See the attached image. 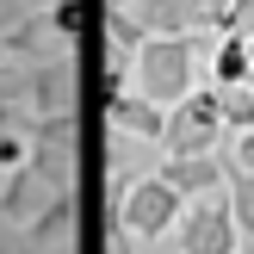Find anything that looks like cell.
<instances>
[{"mask_svg":"<svg viewBox=\"0 0 254 254\" xmlns=\"http://www.w3.org/2000/svg\"><path fill=\"white\" fill-rule=\"evenodd\" d=\"M223 198H230L236 230L254 236V168H236V161H230V186H223Z\"/></svg>","mask_w":254,"mask_h":254,"instance_id":"4fadbf2b","label":"cell"},{"mask_svg":"<svg viewBox=\"0 0 254 254\" xmlns=\"http://www.w3.org/2000/svg\"><path fill=\"white\" fill-rule=\"evenodd\" d=\"M223 12H230V0H198V19H205V31H217Z\"/></svg>","mask_w":254,"mask_h":254,"instance_id":"44dd1931","label":"cell"},{"mask_svg":"<svg viewBox=\"0 0 254 254\" xmlns=\"http://www.w3.org/2000/svg\"><path fill=\"white\" fill-rule=\"evenodd\" d=\"M74 230H81V205H74V192H56L31 223H25V248L31 254H62L74 242Z\"/></svg>","mask_w":254,"mask_h":254,"instance_id":"ba28073f","label":"cell"},{"mask_svg":"<svg viewBox=\"0 0 254 254\" xmlns=\"http://www.w3.org/2000/svg\"><path fill=\"white\" fill-rule=\"evenodd\" d=\"M217 143H223V99H217V81H211V87H192L186 99L168 106L161 149L168 155H198V149H217Z\"/></svg>","mask_w":254,"mask_h":254,"instance_id":"7a4b0ae2","label":"cell"},{"mask_svg":"<svg viewBox=\"0 0 254 254\" xmlns=\"http://www.w3.org/2000/svg\"><path fill=\"white\" fill-rule=\"evenodd\" d=\"M99 106H106V124H112L118 136H136V143H161V124H168V106H155L149 93H136V87L124 93V87H118V93H106Z\"/></svg>","mask_w":254,"mask_h":254,"instance_id":"8992f818","label":"cell"},{"mask_svg":"<svg viewBox=\"0 0 254 254\" xmlns=\"http://www.w3.org/2000/svg\"><path fill=\"white\" fill-rule=\"evenodd\" d=\"M174 248L180 254H236L242 248V230L230 217V198L211 192V198H186L180 223H174Z\"/></svg>","mask_w":254,"mask_h":254,"instance_id":"277c9868","label":"cell"},{"mask_svg":"<svg viewBox=\"0 0 254 254\" xmlns=\"http://www.w3.org/2000/svg\"><path fill=\"white\" fill-rule=\"evenodd\" d=\"M0 106H25V68H19V56L0 62Z\"/></svg>","mask_w":254,"mask_h":254,"instance_id":"2e32d148","label":"cell"},{"mask_svg":"<svg viewBox=\"0 0 254 254\" xmlns=\"http://www.w3.org/2000/svg\"><path fill=\"white\" fill-rule=\"evenodd\" d=\"M124 6L143 19L149 37H186V31H205L198 0H124Z\"/></svg>","mask_w":254,"mask_h":254,"instance_id":"30bf717a","label":"cell"},{"mask_svg":"<svg viewBox=\"0 0 254 254\" xmlns=\"http://www.w3.org/2000/svg\"><path fill=\"white\" fill-rule=\"evenodd\" d=\"M44 0H0V31H12V25L25 19V12H37Z\"/></svg>","mask_w":254,"mask_h":254,"instance_id":"ac0fdd59","label":"cell"},{"mask_svg":"<svg viewBox=\"0 0 254 254\" xmlns=\"http://www.w3.org/2000/svg\"><path fill=\"white\" fill-rule=\"evenodd\" d=\"M50 198H56V186H50L44 174L31 168V161H19V168H6V186H0V217L25 230V223H31L37 211L50 205Z\"/></svg>","mask_w":254,"mask_h":254,"instance_id":"9c48e42d","label":"cell"},{"mask_svg":"<svg viewBox=\"0 0 254 254\" xmlns=\"http://www.w3.org/2000/svg\"><path fill=\"white\" fill-rule=\"evenodd\" d=\"M143 37H149L143 19H136L124 0H112L106 6V62H124V68H130V56L143 50Z\"/></svg>","mask_w":254,"mask_h":254,"instance_id":"8fae6325","label":"cell"},{"mask_svg":"<svg viewBox=\"0 0 254 254\" xmlns=\"http://www.w3.org/2000/svg\"><path fill=\"white\" fill-rule=\"evenodd\" d=\"M236 254H254V236H242V248H236Z\"/></svg>","mask_w":254,"mask_h":254,"instance_id":"7402d4cb","label":"cell"},{"mask_svg":"<svg viewBox=\"0 0 254 254\" xmlns=\"http://www.w3.org/2000/svg\"><path fill=\"white\" fill-rule=\"evenodd\" d=\"M211 81H217V87H230V81H254V56H248V37H242V31H223V37H217Z\"/></svg>","mask_w":254,"mask_h":254,"instance_id":"7c38bea8","label":"cell"},{"mask_svg":"<svg viewBox=\"0 0 254 254\" xmlns=\"http://www.w3.org/2000/svg\"><path fill=\"white\" fill-rule=\"evenodd\" d=\"M0 254H31V248H25V230L6 223V217H0Z\"/></svg>","mask_w":254,"mask_h":254,"instance_id":"d6986e66","label":"cell"},{"mask_svg":"<svg viewBox=\"0 0 254 254\" xmlns=\"http://www.w3.org/2000/svg\"><path fill=\"white\" fill-rule=\"evenodd\" d=\"M217 99H223V130H248L254 124V81H230V87H217Z\"/></svg>","mask_w":254,"mask_h":254,"instance_id":"5bb4252c","label":"cell"},{"mask_svg":"<svg viewBox=\"0 0 254 254\" xmlns=\"http://www.w3.org/2000/svg\"><path fill=\"white\" fill-rule=\"evenodd\" d=\"M44 19L56 37H81L87 31V0H44Z\"/></svg>","mask_w":254,"mask_h":254,"instance_id":"9a60e30c","label":"cell"},{"mask_svg":"<svg viewBox=\"0 0 254 254\" xmlns=\"http://www.w3.org/2000/svg\"><path fill=\"white\" fill-rule=\"evenodd\" d=\"M180 211H186V198L174 192L161 174H136L130 192L118 198V223L136 236V242H168L174 223H180Z\"/></svg>","mask_w":254,"mask_h":254,"instance_id":"3957f363","label":"cell"},{"mask_svg":"<svg viewBox=\"0 0 254 254\" xmlns=\"http://www.w3.org/2000/svg\"><path fill=\"white\" fill-rule=\"evenodd\" d=\"M192 68H198V31H186V37H143V50L130 56L136 93H149L155 106H174V99L192 93Z\"/></svg>","mask_w":254,"mask_h":254,"instance_id":"6da1fadb","label":"cell"},{"mask_svg":"<svg viewBox=\"0 0 254 254\" xmlns=\"http://www.w3.org/2000/svg\"><path fill=\"white\" fill-rule=\"evenodd\" d=\"M230 161H236V168H254V124H248V130H236V149H230Z\"/></svg>","mask_w":254,"mask_h":254,"instance_id":"ffe728a7","label":"cell"},{"mask_svg":"<svg viewBox=\"0 0 254 254\" xmlns=\"http://www.w3.org/2000/svg\"><path fill=\"white\" fill-rule=\"evenodd\" d=\"M25 106L31 112H74V62L44 56L25 68Z\"/></svg>","mask_w":254,"mask_h":254,"instance_id":"52a82bcc","label":"cell"},{"mask_svg":"<svg viewBox=\"0 0 254 254\" xmlns=\"http://www.w3.org/2000/svg\"><path fill=\"white\" fill-rule=\"evenodd\" d=\"M161 180H168L180 198H211V192H223V186H230V161H223L217 149L168 155V161H161Z\"/></svg>","mask_w":254,"mask_h":254,"instance_id":"5b68a950","label":"cell"},{"mask_svg":"<svg viewBox=\"0 0 254 254\" xmlns=\"http://www.w3.org/2000/svg\"><path fill=\"white\" fill-rule=\"evenodd\" d=\"M106 254H136V236L124 230L118 217H106Z\"/></svg>","mask_w":254,"mask_h":254,"instance_id":"e0dca14e","label":"cell"}]
</instances>
